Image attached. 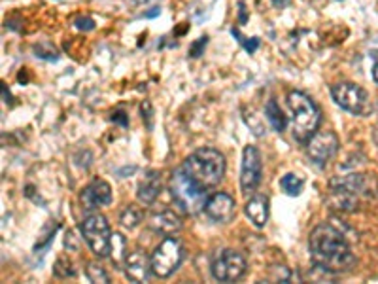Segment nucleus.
Returning a JSON list of instances; mask_svg holds the SVG:
<instances>
[{"label": "nucleus", "mask_w": 378, "mask_h": 284, "mask_svg": "<svg viewBox=\"0 0 378 284\" xmlns=\"http://www.w3.org/2000/svg\"><path fill=\"white\" fill-rule=\"evenodd\" d=\"M365 180L362 175L337 176L329 182V204L343 212H354L360 204Z\"/></svg>", "instance_id": "39448f33"}, {"label": "nucleus", "mask_w": 378, "mask_h": 284, "mask_svg": "<svg viewBox=\"0 0 378 284\" xmlns=\"http://www.w3.org/2000/svg\"><path fill=\"white\" fill-rule=\"evenodd\" d=\"M148 227H150L153 233L170 237V235H174V233L180 231L182 220L180 216L176 214V212H172V210H163V212H157V214L150 216Z\"/></svg>", "instance_id": "2eb2a0df"}, {"label": "nucleus", "mask_w": 378, "mask_h": 284, "mask_svg": "<svg viewBox=\"0 0 378 284\" xmlns=\"http://www.w3.org/2000/svg\"><path fill=\"white\" fill-rule=\"evenodd\" d=\"M74 25H76V28L78 31H84V33H89V31H93L95 28V19L93 17H87V16H79L76 21H74Z\"/></svg>", "instance_id": "bb28decb"}, {"label": "nucleus", "mask_w": 378, "mask_h": 284, "mask_svg": "<svg viewBox=\"0 0 378 284\" xmlns=\"http://www.w3.org/2000/svg\"><path fill=\"white\" fill-rule=\"evenodd\" d=\"M244 212L255 227H265L269 222V197L267 195H252L246 201Z\"/></svg>", "instance_id": "dca6fc26"}, {"label": "nucleus", "mask_w": 378, "mask_h": 284, "mask_svg": "<svg viewBox=\"0 0 378 284\" xmlns=\"http://www.w3.org/2000/svg\"><path fill=\"white\" fill-rule=\"evenodd\" d=\"M209 44V36H201L199 40H195L191 45H189V57L193 59H199V57L204 53V48Z\"/></svg>", "instance_id": "a878e982"}, {"label": "nucleus", "mask_w": 378, "mask_h": 284, "mask_svg": "<svg viewBox=\"0 0 378 284\" xmlns=\"http://www.w3.org/2000/svg\"><path fill=\"white\" fill-rule=\"evenodd\" d=\"M170 195L172 201L184 214H199L201 210H204L206 199H209V192L201 187L197 182H193L189 176L184 173V169H176L172 173L169 184Z\"/></svg>", "instance_id": "20e7f679"}, {"label": "nucleus", "mask_w": 378, "mask_h": 284, "mask_svg": "<svg viewBox=\"0 0 378 284\" xmlns=\"http://www.w3.org/2000/svg\"><path fill=\"white\" fill-rule=\"evenodd\" d=\"M246 267H248V263H246L243 254H238L237 250L227 248L220 250L212 258L210 271H212V277L220 283H235L238 278H243Z\"/></svg>", "instance_id": "1a4fd4ad"}, {"label": "nucleus", "mask_w": 378, "mask_h": 284, "mask_svg": "<svg viewBox=\"0 0 378 284\" xmlns=\"http://www.w3.org/2000/svg\"><path fill=\"white\" fill-rule=\"evenodd\" d=\"M85 275H87V278H89L91 283H102V284H108L110 283V277H108V273L102 269L99 263H95V261H89L87 263V267H85Z\"/></svg>", "instance_id": "5701e85b"}, {"label": "nucleus", "mask_w": 378, "mask_h": 284, "mask_svg": "<svg viewBox=\"0 0 378 284\" xmlns=\"http://www.w3.org/2000/svg\"><path fill=\"white\" fill-rule=\"evenodd\" d=\"M288 106L291 110V125H294V138L301 144H306L316 135L322 124V112L312 97L303 91H289Z\"/></svg>", "instance_id": "7ed1b4c3"}, {"label": "nucleus", "mask_w": 378, "mask_h": 284, "mask_svg": "<svg viewBox=\"0 0 378 284\" xmlns=\"http://www.w3.org/2000/svg\"><path fill=\"white\" fill-rule=\"evenodd\" d=\"M159 13H161V8H152L150 11H144V17H150V19H152V17H157Z\"/></svg>", "instance_id": "473e14b6"}, {"label": "nucleus", "mask_w": 378, "mask_h": 284, "mask_svg": "<svg viewBox=\"0 0 378 284\" xmlns=\"http://www.w3.org/2000/svg\"><path fill=\"white\" fill-rule=\"evenodd\" d=\"M331 97L337 106L354 116H367L373 110V102L369 99V93L362 85L352 82H340L331 87Z\"/></svg>", "instance_id": "0eeeda50"}, {"label": "nucleus", "mask_w": 378, "mask_h": 284, "mask_svg": "<svg viewBox=\"0 0 378 284\" xmlns=\"http://www.w3.org/2000/svg\"><path fill=\"white\" fill-rule=\"evenodd\" d=\"M161 193V175L157 170H148L146 176L142 178L140 184H138V192H136V197L138 201L144 204L155 203V199L159 197Z\"/></svg>", "instance_id": "f3484780"}, {"label": "nucleus", "mask_w": 378, "mask_h": 284, "mask_svg": "<svg viewBox=\"0 0 378 284\" xmlns=\"http://www.w3.org/2000/svg\"><path fill=\"white\" fill-rule=\"evenodd\" d=\"M265 116L267 119H269V124L272 125V129L277 131V133H284V131H286V127H288V118L284 116V110L274 99L267 102Z\"/></svg>", "instance_id": "a211bd4d"}, {"label": "nucleus", "mask_w": 378, "mask_h": 284, "mask_svg": "<svg viewBox=\"0 0 378 284\" xmlns=\"http://www.w3.org/2000/svg\"><path fill=\"white\" fill-rule=\"evenodd\" d=\"M289 4H291V0H272V6H274V8H280V10L288 8Z\"/></svg>", "instance_id": "2f4dec72"}, {"label": "nucleus", "mask_w": 378, "mask_h": 284, "mask_svg": "<svg viewBox=\"0 0 378 284\" xmlns=\"http://www.w3.org/2000/svg\"><path fill=\"white\" fill-rule=\"evenodd\" d=\"M127 243L121 233H112V246H110V258L116 267H121L127 260Z\"/></svg>", "instance_id": "6ab92c4d"}, {"label": "nucleus", "mask_w": 378, "mask_h": 284, "mask_svg": "<svg viewBox=\"0 0 378 284\" xmlns=\"http://www.w3.org/2000/svg\"><path fill=\"white\" fill-rule=\"evenodd\" d=\"M82 237L89 244L91 252L96 258H108L110 256V246H112V231L108 226L106 218L102 214L85 216L79 224Z\"/></svg>", "instance_id": "423d86ee"}, {"label": "nucleus", "mask_w": 378, "mask_h": 284, "mask_svg": "<svg viewBox=\"0 0 378 284\" xmlns=\"http://www.w3.org/2000/svg\"><path fill=\"white\" fill-rule=\"evenodd\" d=\"M112 121L113 124L121 125V127H129V116H127L123 110H116V112H112Z\"/></svg>", "instance_id": "c85d7f7f"}, {"label": "nucleus", "mask_w": 378, "mask_h": 284, "mask_svg": "<svg viewBox=\"0 0 378 284\" xmlns=\"http://www.w3.org/2000/svg\"><path fill=\"white\" fill-rule=\"evenodd\" d=\"M82 207L85 210L99 209L102 204L112 203V187L106 180H93L89 186L84 187V192L79 195Z\"/></svg>", "instance_id": "4468645a"}, {"label": "nucleus", "mask_w": 378, "mask_h": 284, "mask_svg": "<svg viewBox=\"0 0 378 284\" xmlns=\"http://www.w3.org/2000/svg\"><path fill=\"white\" fill-rule=\"evenodd\" d=\"M34 55L38 57V59H44V61H59V50H57L55 45L44 40V42H38V44L33 45Z\"/></svg>", "instance_id": "4be33fe9"}, {"label": "nucleus", "mask_w": 378, "mask_h": 284, "mask_svg": "<svg viewBox=\"0 0 378 284\" xmlns=\"http://www.w3.org/2000/svg\"><path fill=\"white\" fill-rule=\"evenodd\" d=\"M142 220H144V210L140 207H136V204H129L119 216V222L125 227H129V229H135L136 226H140Z\"/></svg>", "instance_id": "aec40b11"}, {"label": "nucleus", "mask_w": 378, "mask_h": 284, "mask_svg": "<svg viewBox=\"0 0 378 284\" xmlns=\"http://www.w3.org/2000/svg\"><path fill=\"white\" fill-rule=\"evenodd\" d=\"M305 146L306 155L311 158L312 163L318 167H326L335 158V153L339 152L340 142L333 131H318Z\"/></svg>", "instance_id": "9d476101"}, {"label": "nucleus", "mask_w": 378, "mask_h": 284, "mask_svg": "<svg viewBox=\"0 0 378 284\" xmlns=\"http://www.w3.org/2000/svg\"><path fill=\"white\" fill-rule=\"evenodd\" d=\"M204 212L216 224H229L237 214V203H235V199L229 193H214V195H209V199H206Z\"/></svg>", "instance_id": "f8f14e48"}, {"label": "nucleus", "mask_w": 378, "mask_h": 284, "mask_svg": "<svg viewBox=\"0 0 378 284\" xmlns=\"http://www.w3.org/2000/svg\"><path fill=\"white\" fill-rule=\"evenodd\" d=\"M184 261V246L174 237L163 239L152 254V271L155 277L167 278L178 271Z\"/></svg>", "instance_id": "6e6552de"}, {"label": "nucleus", "mask_w": 378, "mask_h": 284, "mask_svg": "<svg viewBox=\"0 0 378 284\" xmlns=\"http://www.w3.org/2000/svg\"><path fill=\"white\" fill-rule=\"evenodd\" d=\"M182 169L193 182L204 190L216 187L226 175V158L216 148H199L191 155H187L182 163Z\"/></svg>", "instance_id": "f03ea898"}, {"label": "nucleus", "mask_w": 378, "mask_h": 284, "mask_svg": "<svg viewBox=\"0 0 378 284\" xmlns=\"http://www.w3.org/2000/svg\"><path fill=\"white\" fill-rule=\"evenodd\" d=\"M308 254L316 269L329 275H340L356 267L357 258L350 239L337 224H320L308 237Z\"/></svg>", "instance_id": "f257e3e1"}, {"label": "nucleus", "mask_w": 378, "mask_h": 284, "mask_svg": "<svg viewBox=\"0 0 378 284\" xmlns=\"http://www.w3.org/2000/svg\"><path fill=\"white\" fill-rule=\"evenodd\" d=\"M125 275L133 283H146L150 275H153L152 271V256H148L142 250H135L127 254V260L123 263Z\"/></svg>", "instance_id": "ddd939ff"}, {"label": "nucleus", "mask_w": 378, "mask_h": 284, "mask_svg": "<svg viewBox=\"0 0 378 284\" xmlns=\"http://www.w3.org/2000/svg\"><path fill=\"white\" fill-rule=\"evenodd\" d=\"M2 99H4L6 104H11V93L8 91V85L2 84Z\"/></svg>", "instance_id": "7c9ffc66"}, {"label": "nucleus", "mask_w": 378, "mask_h": 284, "mask_svg": "<svg viewBox=\"0 0 378 284\" xmlns=\"http://www.w3.org/2000/svg\"><path fill=\"white\" fill-rule=\"evenodd\" d=\"M53 275L57 278H68L76 277V269L72 267V261L67 260V258H59L53 266Z\"/></svg>", "instance_id": "b1692460"}, {"label": "nucleus", "mask_w": 378, "mask_h": 284, "mask_svg": "<svg viewBox=\"0 0 378 284\" xmlns=\"http://www.w3.org/2000/svg\"><path fill=\"white\" fill-rule=\"evenodd\" d=\"M231 33H233V36H235V38H238V42L244 45V50L248 51V53H255V51H257V48L261 45V40L257 38V36H254V38H244L243 34L238 33V28H233Z\"/></svg>", "instance_id": "393cba45"}, {"label": "nucleus", "mask_w": 378, "mask_h": 284, "mask_svg": "<svg viewBox=\"0 0 378 284\" xmlns=\"http://www.w3.org/2000/svg\"><path fill=\"white\" fill-rule=\"evenodd\" d=\"M263 176L261 153L255 146H246L243 152V167H240V187L244 195H250L257 190Z\"/></svg>", "instance_id": "9b49d317"}, {"label": "nucleus", "mask_w": 378, "mask_h": 284, "mask_svg": "<svg viewBox=\"0 0 378 284\" xmlns=\"http://www.w3.org/2000/svg\"><path fill=\"white\" fill-rule=\"evenodd\" d=\"M371 57H373V70H371V74H373V80L378 84V50L371 51Z\"/></svg>", "instance_id": "c756f323"}, {"label": "nucleus", "mask_w": 378, "mask_h": 284, "mask_svg": "<svg viewBox=\"0 0 378 284\" xmlns=\"http://www.w3.org/2000/svg\"><path fill=\"white\" fill-rule=\"evenodd\" d=\"M140 112H142V119H146V127L150 131L153 129V110H152V104L148 101H144L140 104Z\"/></svg>", "instance_id": "cd10ccee"}, {"label": "nucleus", "mask_w": 378, "mask_h": 284, "mask_svg": "<svg viewBox=\"0 0 378 284\" xmlns=\"http://www.w3.org/2000/svg\"><path fill=\"white\" fill-rule=\"evenodd\" d=\"M238 8H240V11H238V19H240V23H246V10H244V2H240Z\"/></svg>", "instance_id": "72a5a7b5"}, {"label": "nucleus", "mask_w": 378, "mask_h": 284, "mask_svg": "<svg viewBox=\"0 0 378 284\" xmlns=\"http://www.w3.org/2000/svg\"><path fill=\"white\" fill-rule=\"evenodd\" d=\"M280 187L288 195H299L303 192V187H305V180L299 175H295V173H288V175H284L280 178Z\"/></svg>", "instance_id": "412c9836"}]
</instances>
